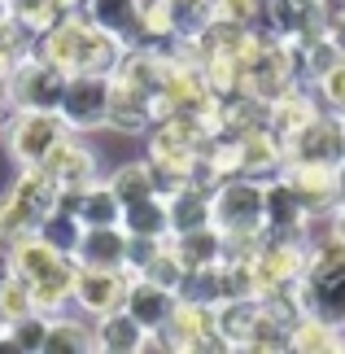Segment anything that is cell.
<instances>
[{"mask_svg":"<svg viewBox=\"0 0 345 354\" xmlns=\"http://www.w3.org/2000/svg\"><path fill=\"white\" fill-rule=\"evenodd\" d=\"M122 39L101 31L92 18H84L79 9H71L66 18L35 39V53H44L53 66H62L66 75H114V66L122 57Z\"/></svg>","mask_w":345,"mask_h":354,"instance_id":"obj_1","label":"cell"},{"mask_svg":"<svg viewBox=\"0 0 345 354\" xmlns=\"http://www.w3.org/2000/svg\"><path fill=\"white\" fill-rule=\"evenodd\" d=\"M75 271H79L75 258L57 254L39 232H22L13 241V276L26 284L39 315H62L66 310L75 289Z\"/></svg>","mask_w":345,"mask_h":354,"instance_id":"obj_2","label":"cell"},{"mask_svg":"<svg viewBox=\"0 0 345 354\" xmlns=\"http://www.w3.org/2000/svg\"><path fill=\"white\" fill-rule=\"evenodd\" d=\"M66 136H75V127L62 118V110H9L0 140L18 167H39Z\"/></svg>","mask_w":345,"mask_h":354,"instance_id":"obj_3","label":"cell"},{"mask_svg":"<svg viewBox=\"0 0 345 354\" xmlns=\"http://www.w3.org/2000/svg\"><path fill=\"white\" fill-rule=\"evenodd\" d=\"M62 92H66V71L31 48L26 57L13 62L5 84V105L9 110H57Z\"/></svg>","mask_w":345,"mask_h":354,"instance_id":"obj_4","label":"cell"},{"mask_svg":"<svg viewBox=\"0 0 345 354\" xmlns=\"http://www.w3.org/2000/svg\"><path fill=\"white\" fill-rule=\"evenodd\" d=\"M210 223L218 232H262V180L227 175L210 188Z\"/></svg>","mask_w":345,"mask_h":354,"instance_id":"obj_5","label":"cell"},{"mask_svg":"<svg viewBox=\"0 0 345 354\" xmlns=\"http://www.w3.org/2000/svg\"><path fill=\"white\" fill-rule=\"evenodd\" d=\"M284 162H345V118L337 110H319L310 122L284 136Z\"/></svg>","mask_w":345,"mask_h":354,"instance_id":"obj_6","label":"cell"},{"mask_svg":"<svg viewBox=\"0 0 345 354\" xmlns=\"http://www.w3.org/2000/svg\"><path fill=\"white\" fill-rule=\"evenodd\" d=\"M109 105H114V79L109 75H66V92L57 110L75 131L105 127Z\"/></svg>","mask_w":345,"mask_h":354,"instance_id":"obj_7","label":"cell"},{"mask_svg":"<svg viewBox=\"0 0 345 354\" xmlns=\"http://www.w3.org/2000/svg\"><path fill=\"white\" fill-rule=\"evenodd\" d=\"M284 180L306 210V219H328L337 210V167L328 162H284Z\"/></svg>","mask_w":345,"mask_h":354,"instance_id":"obj_8","label":"cell"},{"mask_svg":"<svg viewBox=\"0 0 345 354\" xmlns=\"http://www.w3.org/2000/svg\"><path fill=\"white\" fill-rule=\"evenodd\" d=\"M71 302H79L84 315H109L127 302V271L118 267H79L75 271V289H71Z\"/></svg>","mask_w":345,"mask_h":354,"instance_id":"obj_9","label":"cell"},{"mask_svg":"<svg viewBox=\"0 0 345 354\" xmlns=\"http://www.w3.org/2000/svg\"><path fill=\"white\" fill-rule=\"evenodd\" d=\"M39 167L48 171V180L57 184V193H62V188H84V184L96 180V153L84 140H75V136H66V140L39 162Z\"/></svg>","mask_w":345,"mask_h":354,"instance_id":"obj_10","label":"cell"},{"mask_svg":"<svg viewBox=\"0 0 345 354\" xmlns=\"http://www.w3.org/2000/svg\"><path fill=\"white\" fill-rule=\"evenodd\" d=\"M122 306L131 310V319L140 324L144 333H153V328H162V324L171 319V310L179 306V293L162 289V284L144 280V276H127V302Z\"/></svg>","mask_w":345,"mask_h":354,"instance_id":"obj_11","label":"cell"},{"mask_svg":"<svg viewBox=\"0 0 345 354\" xmlns=\"http://www.w3.org/2000/svg\"><path fill=\"white\" fill-rule=\"evenodd\" d=\"M262 223H267L271 232H301V227L310 223L297 193H293V184L284 180V171H275L271 180H262Z\"/></svg>","mask_w":345,"mask_h":354,"instance_id":"obj_12","label":"cell"},{"mask_svg":"<svg viewBox=\"0 0 345 354\" xmlns=\"http://www.w3.org/2000/svg\"><path fill=\"white\" fill-rule=\"evenodd\" d=\"M75 263L79 267H118V271H127V232H122V223L84 227Z\"/></svg>","mask_w":345,"mask_h":354,"instance_id":"obj_13","label":"cell"},{"mask_svg":"<svg viewBox=\"0 0 345 354\" xmlns=\"http://www.w3.org/2000/svg\"><path fill=\"white\" fill-rule=\"evenodd\" d=\"M84 18H92L101 31L118 35L122 44H136L144 35V18H140V0H84L79 5Z\"/></svg>","mask_w":345,"mask_h":354,"instance_id":"obj_14","label":"cell"},{"mask_svg":"<svg viewBox=\"0 0 345 354\" xmlns=\"http://www.w3.org/2000/svg\"><path fill=\"white\" fill-rule=\"evenodd\" d=\"M140 346H144V328L131 319L127 306H118V310H109V315L96 319V350H105V354H140Z\"/></svg>","mask_w":345,"mask_h":354,"instance_id":"obj_15","label":"cell"},{"mask_svg":"<svg viewBox=\"0 0 345 354\" xmlns=\"http://www.w3.org/2000/svg\"><path fill=\"white\" fill-rule=\"evenodd\" d=\"M167 219H171V232H192V227H205V223H210V188L179 184L175 193L167 197Z\"/></svg>","mask_w":345,"mask_h":354,"instance_id":"obj_16","label":"cell"},{"mask_svg":"<svg viewBox=\"0 0 345 354\" xmlns=\"http://www.w3.org/2000/svg\"><path fill=\"white\" fill-rule=\"evenodd\" d=\"M171 250L179 254L184 267H214L223 263V232L214 223L192 227V232H171Z\"/></svg>","mask_w":345,"mask_h":354,"instance_id":"obj_17","label":"cell"},{"mask_svg":"<svg viewBox=\"0 0 345 354\" xmlns=\"http://www.w3.org/2000/svg\"><path fill=\"white\" fill-rule=\"evenodd\" d=\"M122 232L127 236H171V219H167V197L149 193L131 206H122Z\"/></svg>","mask_w":345,"mask_h":354,"instance_id":"obj_18","label":"cell"},{"mask_svg":"<svg viewBox=\"0 0 345 354\" xmlns=\"http://www.w3.org/2000/svg\"><path fill=\"white\" fill-rule=\"evenodd\" d=\"M75 214H79V223H84V227L118 223V219H122V201L114 197V188H109V184L92 180V184L79 188V197H75Z\"/></svg>","mask_w":345,"mask_h":354,"instance_id":"obj_19","label":"cell"},{"mask_svg":"<svg viewBox=\"0 0 345 354\" xmlns=\"http://www.w3.org/2000/svg\"><path fill=\"white\" fill-rule=\"evenodd\" d=\"M96 350V328L84 319H66V315H48V337H44V354H92Z\"/></svg>","mask_w":345,"mask_h":354,"instance_id":"obj_20","label":"cell"},{"mask_svg":"<svg viewBox=\"0 0 345 354\" xmlns=\"http://www.w3.org/2000/svg\"><path fill=\"white\" fill-rule=\"evenodd\" d=\"M288 350H310V354H337L345 350V328H333L328 319L301 315L288 333Z\"/></svg>","mask_w":345,"mask_h":354,"instance_id":"obj_21","label":"cell"},{"mask_svg":"<svg viewBox=\"0 0 345 354\" xmlns=\"http://www.w3.org/2000/svg\"><path fill=\"white\" fill-rule=\"evenodd\" d=\"M66 13H71L66 0H9V18H18L35 39L44 35V31H53Z\"/></svg>","mask_w":345,"mask_h":354,"instance_id":"obj_22","label":"cell"},{"mask_svg":"<svg viewBox=\"0 0 345 354\" xmlns=\"http://www.w3.org/2000/svg\"><path fill=\"white\" fill-rule=\"evenodd\" d=\"M39 236H44L57 254H71L75 258V250H79V236H84V223H79V214L75 210H66V206H53L44 219H39V227H35Z\"/></svg>","mask_w":345,"mask_h":354,"instance_id":"obj_23","label":"cell"},{"mask_svg":"<svg viewBox=\"0 0 345 354\" xmlns=\"http://www.w3.org/2000/svg\"><path fill=\"white\" fill-rule=\"evenodd\" d=\"M105 184L114 188V197L122 201V206H131V201H140L149 193H158V188H153V171H149V158L144 162H122Z\"/></svg>","mask_w":345,"mask_h":354,"instance_id":"obj_24","label":"cell"},{"mask_svg":"<svg viewBox=\"0 0 345 354\" xmlns=\"http://www.w3.org/2000/svg\"><path fill=\"white\" fill-rule=\"evenodd\" d=\"M184 302H201V306H218L223 302V267H188L184 284H179Z\"/></svg>","mask_w":345,"mask_h":354,"instance_id":"obj_25","label":"cell"},{"mask_svg":"<svg viewBox=\"0 0 345 354\" xmlns=\"http://www.w3.org/2000/svg\"><path fill=\"white\" fill-rule=\"evenodd\" d=\"M44 337H48V315H39V310L9 319V346L18 354H44Z\"/></svg>","mask_w":345,"mask_h":354,"instance_id":"obj_26","label":"cell"},{"mask_svg":"<svg viewBox=\"0 0 345 354\" xmlns=\"http://www.w3.org/2000/svg\"><path fill=\"white\" fill-rule=\"evenodd\" d=\"M136 276H144V280H153V284H162V289H171V293H179V284H184V276H188V267L179 263V254L171 250V236H167V245L153 254V263H149L144 271H136Z\"/></svg>","mask_w":345,"mask_h":354,"instance_id":"obj_27","label":"cell"},{"mask_svg":"<svg viewBox=\"0 0 345 354\" xmlns=\"http://www.w3.org/2000/svg\"><path fill=\"white\" fill-rule=\"evenodd\" d=\"M310 88L319 92V105H324V110H337V114H341V110H345V57H341L328 75L315 79Z\"/></svg>","mask_w":345,"mask_h":354,"instance_id":"obj_28","label":"cell"},{"mask_svg":"<svg viewBox=\"0 0 345 354\" xmlns=\"http://www.w3.org/2000/svg\"><path fill=\"white\" fill-rule=\"evenodd\" d=\"M0 310H5L9 319H22V315H31V310H35L31 293H26V284L18 276H9L5 284H0Z\"/></svg>","mask_w":345,"mask_h":354,"instance_id":"obj_29","label":"cell"},{"mask_svg":"<svg viewBox=\"0 0 345 354\" xmlns=\"http://www.w3.org/2000/svg\"><path fill=\"white\" fill-rule=\"evenodd\" d=\"M13 276V241L0 236V284H5Z\"/></svg>","mask_w":345,"mask_h":354,"instance_id":"obj_30","label":"cell"},{"mask_svg":"<svg viewBox=\"0 0 345 354\" xmlns=\"http://www.w3.org/2000/svg\"><path fill=\"white\" fill-rule=\"evenodd\" d=\"M328 227H333V236L345 245V210H333V214H328Z\"/></svg>","mask_w":345,"mask_h":354,"instance_id":"obj_31","label":"cell"},{"mask_svg":"<svg viewBox=\"0 0 345 354\" xmlns=\"http://www.w3.org/2000/svg\"><path fill=\"white\" fill-rule=\"evenodd\" d=\"M319 9H324V18H328V22H333V18H337V13H345V0H324V5H319Z\"/></svg>","mask_w":345,"mask_h":354,"instance_id":"obj_32","label":"cell"},{"mask_svg":"<svg viewBox=\"0 0 345 354\" xmlns=\"http://www.w3.org/2000/svg\"><path fill=\"white\" fill-rule=\"evenodd\" d=\"M337 210H345V162L337 167Z\"/></svg>","mask_w":345,"mask_h":354,"instance_id":"obj_33","label":"cell"},{"mask_svg":"<svg viewBox=\"0 0 345 354\" xmlns=\"http://www.w3.org/2000/svg\"><path fill=\"white\" fill-rule=\"evenodd\" d=\"M333 35L341 39V48H345V13H337V18H333Z\"/></svg>","mask_w":345,"mask_h":354,"instance_id":"obj_34","label":"cell"},{"mask_svg":"<svg viewBox=\"0 0 345 354\" xmlns=\"http://www.w3.org/2000/svg\"><path fill=\"white\" fill-rule=\"evenodd\" d=\"M5 337H9V315L0 310V342H5Z\"/></svg>","mask_w":345,"mask_h":354,"instance_id":"obj_35","label":"cell"},{"mask_svg":"<svg viewBox=\"0 0 345 354\" xmlns=\"http://www.w3.org/2000/svg\"><path fill=\"white\" fill-rule=\"evenodd\" d=\"M293 5H297V9H319L324 0H293Z\"/></svg>","mask_w":345,"mask_h":354,"instance_id":"obj_36","label":"cell"},{"mask_svg":"<svg viewBox=\"0 0 345 354\" xmlns=\"http://www.w3.org/2000/svg\"><path fill=\"white\" fill-rule=\"evenodd\" d=\"M5 118H9V105L0 101V136H5Z\"/></svg>","mask_w":345,"mask_h":354,"instance_id":"obj_37","label":"cell"},{"mask_svg":"<svg viewBox=\"0 0 345 354\" xmlns=\"http://www.w3.org/2000/svg\"><path fill=\"white\" fill-rule=\"evenodd\" d=\"M9 18V0H0V22H5Z\"/></svg>","mask_w":345,"mask_h":354,"instance_id":"obj_38","label":"cell"}]
</instances>
